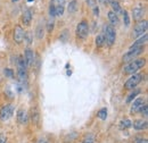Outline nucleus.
<instances>
[{"label":"nucleus","mask_w":148,"mask_h":143,"mask_svg":"<svg viewBox=\"0 0 148 143\" xmlns=\"http://www.w3.org/2000/svg\"><path fill=\"white\" fill-rule=\"evenodd\" d=\"M95 42H96V46L97 47H103L104 44H105V36L104 34H99V35L96 36V40H95Z\"/></svg>","instance_id":"20"},{"label":"nucleus","mask_w":148,"mask_h":143,"mask_svg":"<svg viewBox=\"0 0 148 143\" xmlns=\"http://www.w3.org/2000/svg\"><path fill=\"white\" fill-rule=\"evenodd\" d=\"M30 117H31V122H32L34 125H38V124H39V122H40V111H39L38 106H33V107L31 108Z\"/></svg>","instance_id":"12"},{"label":"nucleus","mask_w":148,"mask_h":143,"mask_svg":"<svg viewBox=\"0 0 148 143\" xmlns=\"http://www.w3.org/2000/svg\"><path fill=\"white\" fill-rule=\"evenodd\" d=\"M105 41L107 42L108 46H113L115 43V40H116V31L115 29L112 26L111 24H106L105 25Z\"/></svg>","instance_id":"5"},{"label":"nucleus","mask_w":148,"mask_h":143,"mask_svg":"<svg viewBox=\"0 0 148 143\" xmlns=\"http://www.w3.org/2000/svg\"><path fill=\"white\" fill-rule=\"evenodd\" d=\"M5 75L7 76V77H13L14 76V72L12 71V69H9V68H5Z\"/></svg>","instance_id":"30"},{"label":"nucleus","mask_w":148,"mask_h":143,"mask_svg":"<svg viewBox=\"0 0 148 143\" xmlns=\"http://www.w3.org/2000/svg\"><path fill=\"white\" fill-rule=\"evenodd\" d=\"M143 52H144V47L136 48V49H129V51L123 56L122 60H123L124 63H129V61H131V60L136 59L138 56H140Z\"/></svg>","instance_id":"7"},{"label":"nucleus","mask_w":148,"mask_h":143,"mask_svg":"<svg viewBox=\"0 0 148 143\" xmlns=\"http://www.w3.org/2000/svg\"><path fill=\"white\" fill-rule=\"evenodd\" d=\"M49 15L50 17H56V12H55V6L51 3L50 7H49Z\"/></svg>","instance_id":"29"},{"label":"nucleus","mask_w":148,"mask_h":143,"mask_svg":"<svg viewBox=\"0 0 148 143\" xmlns=\"http://www.w3.org/2000/svg\"><path fill=\"white\" fill-rule=\"evenodd\" d=\"M120 128L121 129H127V128H130L131 126H132V122L130 121V119H123V121H121L120 122Z\"/></svg>","instance_id":"21"},{"label":"nucleus","mask_w":148,"mask_h":143,"mask_svg":"<svg viewBox=\"0 0 148 143\" xmlns=\"http://www.w3.org/2000/svg\"><path fill=\"white\" fill-rule=\"evenodd\" d=\"M101 5H104V6H106V5H108L110 3V0H98Z\"/></svg>","instance_id":"39"},{"label":"nucleus","mask_w":148,"mask_h":143,"mask_svg":"<svg viewBox=\"0 0 148 143\" xmlns=\"http://www.w3.org/2000/svg\"><path fill=\"white\" fill-rule=\"evenodd\" d=\"M87 3L89 7L93 8L95 6H97V0H87Z\"/></svg>","instance_id":"32"},{"label":"nucleus","mask_w":148,"mask_h":143,"mask_svg":"<svg viewBox=\"0 0 148 143\" xmlns=\"http://www.w3.org/2000/svg\"><path fill=\"white\" fill-rule=\"evenodd\" d=\"M133 128L137 129V131H143V129H146L147 128V121L146 119H137L133 122Z\"/></svg>","instance_id":"14"},{"label":"nucleus","mask_w":148,"mask_h":143,"mask_svg":"<svg viewBox=\"0 0 148 143\" xmlns=\"http://www.w3.org/2000/svg\"><path fill=\"white\" fill-rule=\"evenodd\" d=\"M53 30H54V22H48V24H47V31H48V33H51Z\"/></svg>","instance_id":"31"},{"label":"nucleus","mask_w":148,"mask_h":143,"mask_svg":"<svg viewBox=\"0 0 148 143\" xmlns=\"http://www.w3.org/2000/svg\"><path fill=\"white\" fill-rule=\"evenodd\" d=\"M144 77H145V75L141 74V73H136V74L131 75L129 78L127 80V82L124 83V89L130 90V91H132L133 89H136V88L143 82Z\"/></svg>","instance_id":"2"},{"label":"nucleus","mask_w":148,"mask_h":143,"mask_svg":"<svg viewBox=\"0 0 148 143\" xmlns=\"http://www.w3.org/2000/svg\"><path fill=\"white\" fill-rule=\"evenodd\" d=\"M110 3H111V6H112V12H114L116 15L117 14H120V13H122V8H121V5L116 1V0H111L110 1Z\"/></svg>","instance_id":"18"},{"label":"nucleus","mask_w":148,"mask_h":143,"mask_svg":"<svg viewBox=\"0 0 148 143\" xmlns=\"http://www.w3.org/2000/svg\"><path fill=\"white\" fill-rule=\"evenodd\" d=\"M24 36H25V32L24 30L22 29V26L17 25L15 27V31H14V40L16 43H22L24 41Z\"/></svg>","instance_id":"10"},{"label":"nucleus","mask_w":148,"mask_h":143,"mask_svg":"<svg viewBox=\"0 0 148 143\" xmlns=\"http://www.w3.org/2000/svg\"><path fill=\"white\" fill-rule=\"evenodd\" d=\"M76 35L79 39L84 40L89 35V24L87 20H81L76 26Z\"/></svg>","instance_id":"4"},{"label":"nucleus","mask_w":148,"mask_h":143,"mask_svg":"<svg viewBox=\"0 0 148 143\" xmlns=\"http://www.w3.org/2000/svg\"><path fill=\"white\" fill-rule=\"evenodd\" d=\"M36 143H48V141H47L45 138H40Z\"/></svg>","instance_id":"38"},{"label":"nucleus","mask_w":148,"mask_h":143,"mask_svg":"<svg viewBox=\"0 0 148 143\" xmlns=\"http://www.w3.org/2000/svg\"><path fill=\"white\" fill-rule=\"evenodd\" d=\"M92 12H93V15H95L96 17L99 16V7H98V6H95V7H93Z\"/></svg>","instance_id":"33"},{"label":"nucleus","mask_w":148,"mask_h":143,"mask_svg":"<svg viewBox=\"0 0 148 143\" xmlns=\"http://www.w3.org/2000/svg\"><path fill=\"white\" fill-rule=\"evenodd\" d=\"M24 40H26L29 44L31 43V33H30V32H27V33H25V36H24Z\"/></svg>","instance_id":"34"},{"label":"nucleus","mask_w":148,"mask_h":143,"mask_svg":"<svg viewBox=\"0 0 148 143\" xmlns=\"http://www.w3.org/2000/svg\"><path fill=\"white\" fill-rule=\"evenodd\" d=\"M107 17H108V20H110V23H111V25L113 26V27L119 25L120 19H119V16H117L114 12L110 10V12H108V14H107Z\"/></svg>","instance_id":"15"},{"label":"nucleus","mask_w":148,"mask_h":143,"mask_svg":"<svg viewBox=\"0 0 148 143\" xmlns=\"http://www.w3.org/2000/svg\"><path fill=\"white\" fill-rule=\"evenodd\" d=\"M147 29H148V22L146 19H143L140 20L133 29V32H132V36L134 39H138L140 36H143L144 34H146L147 32Z\"/></svg>","instance_id":"3"},{"label":"nucleus","mask_w":148,"mask_h":143,"mask_svg":"<svg viewBox=\"0 0 148 143\" xmlns=\"http://www.w3.org/2000/svg\"><path fill=\"white\" fill-rule=\"evenodd\" d=\"M144 14H145V8H144V7L138 6V7H134V8L132 9V17H133L134 20H140V19H143Z\"/></svg>","instance_id":"13"},{"label":"nucleus","mask_w":148,"mask_h":143,"mask_svg":"<svg viewBox=\"0 0 148 143\" xmlns=\"http://www.w3.org/2000/svg\"><path fill=\"white\" fill-rule=\"evenodd\" d=\"M22 20H23V24L26 25V26L31 24V20H32V12H31L30 9H26V10L23 13Z\"/></svg>","instance_id":"16"},{"label":"nucleus","mask_w":148,"mask_h":143,"mask_svg":"<svg viewBox=\"0 0 148 143\" xmlns=\"http://www.w3.org/2000/svg\"><path fill=\"white\" fill-rule=\"evenodd\" d=\"M98 117L101 119V121H105L107 118V109L106 108H101L99 111H98Z\"/></svg>","instance_id":"24"},{"label":"nucleus","mask_w":148,"mask_h":143,"mask_svg":"<svg viewBox=\"0 0 148 143\" xmlns=\"http://www.w3.org/2000/svg\"><path fill=\"white\" fill-rule=\"evenodd\" d=\"M146 65V59L145 58H136L133 60L129 61L124 68H123V74L125 75H133L141 68H144Z\"/></svg>","instance_id":"1"},{"label":"nucleus","mask_w":148,"mask_h":143,"mask_svg":"<svg viewBox=\"0 0 148 143\" xmlns=\"http://www.w3.org/2000/svg\"><path fill=\"white\" fill-rule=\"evenodd\" d=\"M65 36H67V30H64V31H63V33H62V35L59 36V39H60L62 41H66V40H65Z\"/></svg>","instance_id":"35"},{"label":"nucleus","mask_w":148,"mask_h":143,"mask_svg":"<svg viewBox=\"0 0 148 143\" xmlns=\"http://www.w3.org/2000/svg\"><path fill=\"white\" fill-rule=\"evenodd\" d=\"M64 6L63 5H58V6H55V12H56V16H63L64 14Z\"/></svg>","instance_id":"25"},{"label":"nucleus","mask_w":148,"mask_h":143,"mask_svg":"<svg viewBox=\"0 0 148 143\" xmlns=\"http://www.w3.org/2000/svg\"><path fill=\"white\" fill-rule=\"evenodd\" d=\"M36 34H37V37L39 40H41L43 37V29L41 25H38L37 27V31H36Z\"/></svg>","instance_id":"26"},{"label":"nucleus","mask_w":148,"mask_h":143,"mask_svg":"<svg viewBox=\"0 0 148 143\" xmlns=\"http://www.w3.org/2000/svg\"><path fill=\"white\" fill-rule=\"evenodd\" d=\"M145 105V98L144 97H139V98H136L132 102V106H131V109L130 111L131 112H137L138 110H140L141 107Z\"/></svg>","instance_id":"8"},{"label":"nucleus","mask_w":148,"mask_h":143,"mask_svg":"<svg viewBox=\"0 0 148 143\" xmlns=\"http://www.w3.org/2000/svg\"><path fill=\"white\" fill-rule=\"evenodd\" d=\"M76 6H77V2H76V0H72V1H70V3H69V6H67V10H69V13H74V12H76Z\"/></svg>","instance_id":"22"},{"label":"nucleus","mask_w":148,"mask_h":143,"mask_svg":"<svg viewBox=\"0 0 148 143\" xmlns=\"http://www.w3.org/2000/svg\"><path fill=\"white\" fill-rule=\"evenodd\" d=\"M17 122H18V124L21 125H23V124H25L26 123V118H27V116H26V112H25V110L24 109H18L17 110Z\"/></svg>","instance_id":"17"},{"label":"nucleus","mask_w":148,"mask_h":143,"mask_svg":"<svg viewBox=\"0 0 148 143\" xmlns=\"http://www.w3.org/2000/svg\"><path fill=\"white\" fill-rule=\"evenodd\" d=\"M136 143H148V141L146 139L140 138V139H137V140H136Z\"/></svg>","instance_id":"37"},{"label":"nucleus","mask_w":148,"mask_h":143,"mask_svg":"<svg viewBox=\"0 0 148 143\" xmlns=\"http://www.w3.org/2000/svg\"><path fill=\"white\" fill-rule=\"evenodd\" d=\"M122 14H123V22H124V25H125V26H129L130 23H131L129 13H128L127 10H122Z\"/></svg>","instance_id":"23"},{"label":"nucleus","mask_w":148,"mask_h":143,"mask_svg":"<svg viewBox=\"0 0 148 143\" xmlns=\"http://www.w3.org/2000/svg\"><path fill=\"white\" fill-rule=\"evenodd\" d=\"M14 115V106L13 105H5L0 109V119L2 122L9 121Z\"/></svg>","instance_id":"6"},{"label":"nucleus","mask_w":148,"mask_h":143,"mask_svg":"<svg viewBox=\"0 0 148 143\" xmlns=\"http://www.w3.org/2000/svg\"><path fill=\"white\" fill-rule=\"evenodd\" d=\"M0 143H7V138L5 134H0Z\"/></svg>","instance_id":"36"},{"label":"nucleus","mask_w":148,"mask_h":143,"mask_svg":"<svg viewBox=\"0 0 148 143\" xmlns=\"http://www.w3.org/2000/svg\"><path fill=\"white\" fill-rule=\"evenodd\" d=\"M82 143H95V138H93L92 134L86 135V138H84V140H83Z\"/></svg>","instance_id":"27"},{"label":"nucleus","mask_w":148,"mask_h":143,"mask_svg":"<svg viewBox=\"0 0 148 143\" xmlns=\"http://www.w3.org/2000/svg\"><path fill=\"white\" fill-rule=\"evenodd\" d=\"M147 39H148L147 34H144L143 36L138 37V39H137V40L133 42V44H131V46H130V49H136V48L145 47V44L147 43Z\"/></svg>","instance_id":"11"},{"label":"nucleus","mask_w":148,"mask_h":143,"mask_svg":"<svg viewBox=\"0 0 148 143\" xmlns=\"http://www.w3.org/2000/svg\"><path fill=\"white\" fill-rule=\"evenodd\" d=\"M139 93H140V90H139V89H133V90H132V92L130 93L129 95H128V98H127V104H130L131 101H133V100L136 99V97H137Z\"/></svg>","instance_id":"19"},{"label":"nucleus","mask_w":148,"mask_h":143,"mask_svg":"<svg viewBox=\"0 0 148 143\" xmlns=\"http://www.w3.org/2000/svg\"><path fill=\"white\" fill-rule=\"evenodd\" d=\"M24 60H25L27 67H31V66L34 65V52H33V50H31V49H29V48L25 50Z\"/></svg>","instance_id":"9"},{"label":"nucleus","mask_w":148,"mask_h":143,"mask_svg":"<svg viewBox=\"0 0 148 143\" xmlns=\"http://www.w3.org/2000/svg\"><path fill=\"white\" fill-rule=\"evenodd\" d=\"M140 111H141V114H143V116L145 117V118H147V115H148V107L147 105L145 104L143 107H141V109H140Z\"/></svg>","instance_id":"28"},{"label":"nucleus","mask_w":148,"mask_h":143,"mask_svg":"<svg viewBox=\"0 0 148 143\" xmlns=\"http://www.w3.org/2000/svg\"><path fill=\"white\" fill-rule=\"evenodd\" d=\"M12 1H14V2H15V1H18V0H12Z\"/></svg>","instance_id":"40"}]
</instances>
